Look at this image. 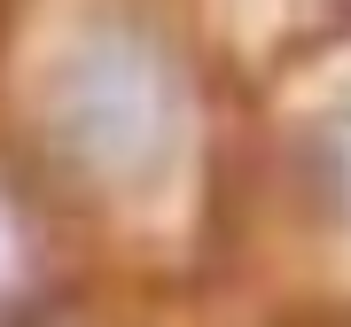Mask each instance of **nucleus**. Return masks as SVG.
I'll use <instances>...</instances> for the list:
<instances>
[{"label":"nucleus","mask_w":351,"mask_h":327,"mask_svg":"<svg viewBox=\"0 0 351 327\" xmlns=\"http://www.w3.org/2000/svg\"><path fill=\"white\" fill-rule=\"evenodd\" d=\"M47 133L78 172L156 187L188 148V78L141 24H86L47 70Z\"/></svg>","instance_id":"f257e3e1"},{"label":"nucleus","mask_w":351,"mask_h":327,"mask_svg":"<svg viewBox=\"0 0 351 327\" xmlns=\"http://www.w3.org/2000/svg\"><path fill=\"white\" fill-rule=\"evenodd\" d=\"M304 156H313V187H320V202L351 226V86L320 101V117L304 125Z\"/></svg>","instance_id":"f03ea898"}]
</instances>
